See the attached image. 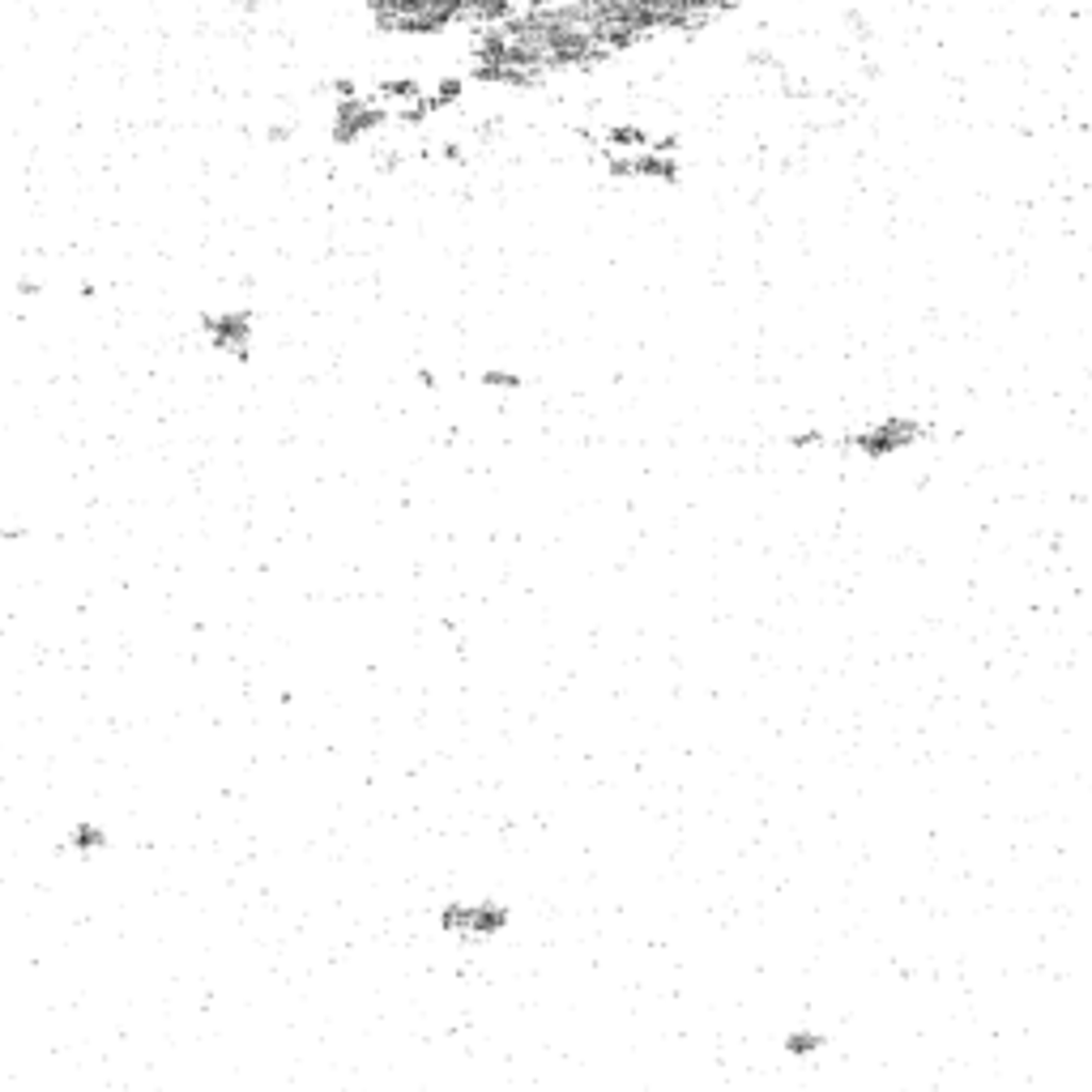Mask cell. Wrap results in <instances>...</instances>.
<instances>
[{"label":"cell","instance_id":"obj_5","mask_svg":"<svg viewBox=\"0 0 1092 1092\" xmlns=\"http://www.w3.org/2000/svg\"><path fill=\"white\" fill-rule=\"evenodd\" d=\"M504 909L500 904H457L444 913V926L449 930H461V934H495L504 926Z\"/></svg>","mask_w":1092,"mask_h":1092},{"label":"cell","instance_id":"obj_1","mask_svg":"<svg viewBox=\"0 0 1092 1092\" xmlns=\"http://www.w3.org/2000/svg\"><path fill=\"white\" fill-rule=\"evenodd\" d=\"M368 14L389 35H440L457 22H466L470 0H368Z\"/></svg>","mask_w":1092,"mask_h":1092},{"label":"cell","instance_id":"obj_6","mask_svg":"<svg viewBox=\"0 0 1092 1092\" xmlns=\"http://www.w3.org/2000/svg\"><path fill=\"white\" fill-rule=\"evenodd\" d=\"M666 5L674 18V31H683V27H696V22H708L726 10H734V0H666Z\"/></svg>","mask_w":1092,"mask_h":1092},{"label":"cell","instance_id":"obj_7","mask_svg":"<svg viewBox=\"0 0 1092 1092\" xmlns=\"http://www.w3.org/2000/svg\"><path fill=\"white\" fill-rule=\"evenodd\" d=\"M517 14H521V0H470L466 22H474V27H500V22L517 18Z\"/></svg>","mask_w":1092,"mask_h":1092},{"label":"cell","instance_id":"obj_4","mask_svg":"<svg viewBox=\"0 0 1092 1092\" xmlns=\"http://www.w3.org/2000/svg\"><path fill=\"white\" fill-rule=\"evenodd\" d=\"M380 120H385V112H380V108H372L368 99L351 95V99L338 108V120H333V137H338L342 146H355V142H363L368 133H376V129H380Z\"/></svg>","mask_w":1092,"mask_h":1092},{"label":"cell","instance_id":"obj_2","mask_svg":"<svg viewBox=\"0 0 1092 1092\" xmlns=\"http://www.w3.org/2000/svg\"><path fill=\"white\" fill-rule=\"evenodd\" d=\"M917 440H922V423H917V419H883V423L858 431V436H853V449H858L862 457L879 461V457H896V453L913 449Z\"/></svg>","mask_w":1092,"mask_h":1092},{"label":"cell","instance_id":"obj_3","mask_svg":"<svg viewBox=\"0 0 1092 1092\" xmlns=\"http://www.w3.org/2000/svg\"><path fill=\"white\" fill-rule=\"evenodd\" d=\"M201 333L214 351L231 355V359H248L252 346V316L248 312H214L201 321Z\"/></svg>","mask_w":1092,"mask_h":1092}]
</instances>
